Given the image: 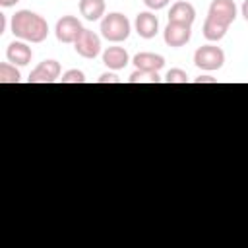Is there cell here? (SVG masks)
I'll list each match as a JSON object with an SVG mask.
<instances>
[{
    "label": "cell",
    "mask_w": 248,
    "mask_h": 248,
    "mask_svg": "<svg viewBox=\"0 0 248 248\" xmlns=\"http://www.w3.org/2000/svg\"><path fill=\"white\" fill-rule=\"evenodd\" d=\"M60 62L58 60H43L35 66V70H31L27 81L29 83H54L60 78Z\"/></svg>",
    "instance_id": "cell-5"
},
{
    "label": "cell",
    "mask_w": 248,
    "mask_h": 248,
    "mask_svg": "<svg viewBox=\"0 0 248 248\" xmlns=\"http://www.w3.org/2000/svg\"><path fill=\"white\" fill-rule=\"evenodd\" d=\"M165 81L167 83H188V74L182 70V68H170L165 76Z\"/></svg>",
    "instance_id": "cell-18"
},
{
    "label": "cell",
    "mask_w": 248,
    "mask_h": 248,
    "mask_svg": "<svg viewBox=\"0 0 248 248\" xmlns=\"http://www.w3.org/2000/svg\"><path fill=\"white\" fill-rule=\"evenodd\" d=\"M6 58H8V62H12L16 66H27L31 62V58H33V50H31V46L25 41L17 39V41H12L8 45Z\"/></svg>",
    "instance_id": "cell-10"
},
{
    "label": "cell",
    "mask_w": 248,
    "mask_h": 248,
    "mask_svg": "<svg viewBox=\"0 0 248 248\" xmlns=\"http://www.w3.org/2000/svg\"><path fill=\"white\" fill-rule=\"evenodd\" d=\"M196 19V8L186 2V0H178L170 6V12H169V21H180V23H188L192 25Z\"/></svg>",
    "instance_id": "cell-12"
},
{
    "label": "cell",
    "mask_w": 248,
    "mask_h": 248,
    "mask_svg": "<svg viewBox=\"0 0 248 248\" xmlns=\"http://www.w3.org/2000/svg\"><path fill=\"white\" fill-rule=\"evenodd\" d=\"M101 37L108 43H122L130 37V19L120 12H110L101 19Z\"/></svg>",
    "instance_id": "cell-2"
},
{
    "label": "cell",
    "mask_w": 248,
    "mask_h": 248,
    "mask_svg": "<svg viewBox=\"0 0 248 248\" xmlns=\"http://www.w3.org/2000/svg\"><path fill=\"white\" fill-rule=\"evenodd\" d=\"M21 74L16 68V64L12 62H4L0 64V83H19Z\"/></svg>",
    "instance_id": "cell-17"
},
{
    "label": "cell",
    "mask_w": 248,
    "mask_h": 248,
    "mask_svg": "<svg viewBox=\"0 0 248 248\" xmlns=\"http://www.w3.org/2000/svg\"><path fill=\"white\" fill-rule=\"evenodd\" d=\"M132 62L138 70H149V72H159L165 66V58L155 52H138Z\"/></svg>",
    "instance_id": "cell-13"
},
{
    "label": "cell",
    "mask_w": 248,
    "mask_h": 248,
    "mask_svg": "<svg viewBox=\"0 0 248 248\" xmlns=\"http://www.w3.org/2000/svg\"><path fill=\"white\" fill-rule=\"evenodd\" d=\"M194 64L200 70H205V72L219 70L225 64V52L217 45H203V46L196 48V52H194Z\"/></svg>",
    "instance_id": "cell-3"
},
{
    "label": "cell",
    "mask_w": 248,
    "mask_h": 248,
    "mask_svg": "<svg viewBox=\"0 0 248 248\" xmlns=\"http://www.w3.org/2000/svg\"><path fill=\"white\" fill-rule=\"evenodd\" d=\"M130 83H161L159 72H149V70H134L132 76L128 78Z\"/></svg>",
    "instance_id": "cell-16"
},
{
    "label": "cell",
    "mask_w": 248,
    "mask_h": 248,
    "mask_svg": "<svg viewBox=\"0 0 248 248\" xmlns=\"http://www.w3.org/2000/svg\"><path fill=\"white\" fill-rule=\"evenodd\" d=\"M83 31L81 27V21L76 17V16H62L58 21H56V27H54V35L60 43H74L78 39V35Z\"/></svg>",
    "instance_id": "cell-7"
},
{
    "label": "cell",
    "mask_w": 248,
    "mask_h": 248,
    "mask_svg": "<svg viewBox=\"0 0 248 248\" xmlns=\"http://www.w3.org/2000/svg\"><path fill=\"white\" fill-rule=\"evenodd\" d=\"M16 39L25 43H43L48 35V23L43 16L31 10H17L10 21Z\"/></svg>",
    "instance_id": "cell-1"
},
{
    "label": "cell",
    "mask_w": 248,
    "mask_h": 248,
    "mask_svg": "<svg viewBox=\"0 0 248 248\" xmlns=\"http://www.w3.org/2000/svg\"><path fill=\"white\" fill-rule=\"evenodd\" d=\"M207 16H211L213 19L231 25L236 19V4L232 0H211Z\"/></svg>",
    "instance_id": "cell-8"
},
{
    "label": "cell",
    "mask_w": 248,
    "mask_h": 248,
    "mask_svg": "<svg viewBox=\"0 0 248 248\" xmlns=\"http://www.w3.org/2000/svg\"><path fill=\"white\" fill-rule=\"evenodd\" d=\"M74 48L79 56L91 60V58H97L101 54V37L91 31V29H83L78 39L74 41Z\"/></svg>",
    "instance_id": "cell-4"
},
{
    "label": "cell",
    "mask_w": 248,
    "mask_h": 248,
    "mask_svg": "<svg viewBox=\"0 0 248 248\" xmlns=\"http://www.w3.org/2000/svg\"><path fill=\"white\" fill-rule=\"evenodd\" d=\"M62 83H85V74L81 70H68L60 78Z\"/></svg>",
    "instance_id": "cell-19"
},
{
    "label": "cell",
    "mask_w": 248,
    "mask_h": 248,
    "mask_svg": "<svg viewBox=\"0 0 248 248\" xmlns=\"http://www.w3.org/2000/svg\"><path fill=\"white\" fill-rule=\"evenodd\" d=\"M19 0H0V6L2 8H12V6H16Z\"/></svg>",
    "instance_id": "cell-23"
},
{
    "label": "cell",
    "mask_w": 248,
    "mask_h": 248,
    "mask_svg": "<svg viewBox=\"0 0 248 248\" xmlns=\"http://www.w3.org/2000/svg\"><path fill=\"white\" fill-rule=\"evenodd\" d=\"M105 0H79V14L87 21H97L105 17Z\"/></svg>",
    "instance_id": "cell-14"
},
{
    "label": "cell",
    "mask_w": 248,
    "mask_h": 248,
    "mask_svg": "<svg viewBox=\"0 0 248 248\" xmlns=\"http://www.w3.org/2000/svg\"><path fill=\"white\" fill-rule=\"evenodd\" d=\"M97 81H99V83H120V78H118L116 74H112V72H107V74H103Z\"/></svg>",
    "instance_id": "cell-21"
},
{
    "label": "cell",
    "mask_w": 248,
    "mask_h": 248,
    "mask_svg": "<svg viewBox=\"0 0 248 248\" xmlns=\"http://www.w3.org/2000/svg\"><path fill=\"white\" fill-rule=\"evenodd\" d=\"M169 2H170V0H143V4H145L149 10H153V12H155V10H163Z\"/></svg>",
    "instance_id": "cell-20"
},
{
    "label": "cell",
    "mask_w": 248,
    "mask_h": 248,
    "mask_svg": "<svg viewBox=\"0 0 248 248\" xmlns=\"http://www.w3.org/2000/svg\"><path fill=\"white\" fill-rule=\"evenodd\" d=\"M134 27L141 39H153L159 33V19L153 12H140L136 16Z\"/></svg>",
    "instance_id": "cell-9"
},
{
    "label": "cell",
    "mask_w": 248,
    "mask_h": 248,
    "mask_svg": "<svg viewBox=\"0 0 248 248\" xmlns=\"http://www.w3.org/2000/svg\"><path fill=\"white\" fill-rule=\"evenodd\" d=\"M240 12H242V17L248 21V0H244V2H242V6H240Z\"/></svg>",
    "instance_id": "cell-24"
},
{
    "label": "cell",
    "mask_w": 248,
    "mask_h": 248,
    "mask_svg": "<svg viewBox=\"0 0 248 248\" xmlns=\"http://www.w3.org/2000/svg\"><path fill=\"white\" fill-rule=\"evenodd\" d=\"M103 64L108 68V70H122L130 64V54L126 48L122 46H108L103 50Z\"/></svg>",
    "instance_id": "cell-11"
},
{
    "label": "cell",
    "mask_w": 248,
    "mask_h": 248,
    "mask_svg": "<svg viewBox=\"0 0 248 248\" xmlns=\"http://www.w3.org/2000/svg\"><path fill=\"white\" fill-rule=\"evenodd\" d=\"M227 31H229V25H225V23L213 19L211 16L205 17L202 33H203V37H205L209 43H217V41H221V39L227 35Z\"/></svg>",
    "instance_id": "cell-15"
},
{
    "label": "cell",
    "mask_w": 248,
    "mask_h": 248,
    "mask_svg": "<svg viewBox=\"0 0 248 248\" xmlns=\"http://www.w3.org/2000/svg\"><path fill=\"white\" fill-rule=\"evenodd\" d=\"M190 37H192V25L180 23V21H169L163 31V39L167 46H172V48L184 46L190 41Z\"/></svg>",
    "instance_id": "cell-6"
},
{
    "label": "cell",
    "mask_w": 248,
    "mask_h": 248,
    "mask_svg": "<svg viewBox=\"0 0 248 248\" xmlns=\"http://www.w3.org/2000/svg\"><path fill=\"white\" fill-rule=\"evenodd\" d=\"M194 83H217V79L211 78V76H200V78L194 79Z\"/></svg>",
    "instance_id": "cell-22"
},
{
    "label": "cell",
    "mask_w": 248,
    "mask_h": 248,
    "mask_svg": "<svg viewBox=\"0 0 248 248\" xmlns=\"http://www.w3.org/2000/svg\"><path fill=\"white\" fill-rule=\"evenodd\" d=\"M4 31H6V16L0 14V33H4Z\"/></svg>",
    "instance_id": "cell-25"
}]
</instances>
